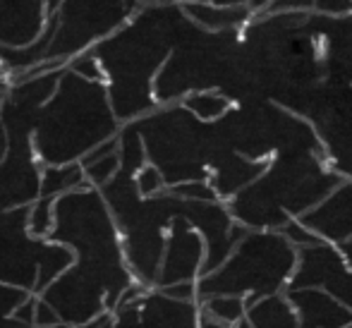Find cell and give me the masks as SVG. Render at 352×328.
I'll list each match as a JSON object with an SVG mask.
<instances>
[{"label": "cell", "mask_w": 352, "mask_h": 328, "mask_svg": "<svg viewBox=\"0 0 352 328\" xmlns=\"http://www.w3.org/2000/svg\"><path fill=\"white\" fill-rule=\"evenodd\" d=\"M182 108H185L195 120L204 122V125H213V122L223 120V118L232 111V101L218 91L201 89V91L187 94V96L182 98Z\"/></svg>", "instance_id": "18"}, {"label": "cell", "mask_w": 352, "mask_h": 328, "mask_svg": "<svg viewBox=\"0 0 352 328\" xmlns=\"http://www.w3.org/2000/svg\"><path fill=\"white\" fill-rule=\"evenodd\" d=\"M10 82H8V72L3 69V65H0V98L5 96V91H8Z\"/></svg>", "instance_id": "36"}, {"label": "cell", "mask_w": 352, "mask_h": 328, "mask_svg": "<svg viewBox=\"0 0 352 328\" xmlns=\"http://www.w3.org/2000/svg\"><path fill=\"white\" fill-rule=\"evenodd\" d=\"M199 311L218 324L232 328L237 321L245 319V300H240V297H206L199 302Z\"/></svg>", "instance_id": "20"}, {"label": "cell", "mask_w": 352, "mask_h": 328, "mask_svg": "<svg viewBox=\"0 0 352 328\" xmlns=\"http://www.w3.org/2000/svg\"><path fill=\"white\" fill-rule=\"evenodd\" d=\"M135 187H137V195L144 197V199L158 197V195H163V192L168 190L161 171H158V168H153L151 163H146V166H144L142 171L135 175Z\"/></svg>", "instance_id": "22"}, {"label": "cell", "mask_w": 352, "mask_h": 328, "mask_svg": "<svg viewBox=\"0 0 352 328\" xmlns=\"http://www.w3.org/2000/svg\"><path fill=\"white\" fill-rule=\"evenodd\" d=\"M140 10V0H63L60 8L46 19L53 27V36L43 65L32 72L63 69L72 58L120 32Z\"/></svg>", "instance_id": "6"}, {"label": "cell", "mask_w": 352, "mask_h": 328, "mask_svg": "<svg viewBox=\"0 0 352 328\" xmlns=\"http://www.w3.org/2000/svg\"><path fill=\"white\" fill-rule=\"evenodd\" d=\"M285 300L297 314V328H348L352 326V311L338 300L314 287L285 290Z\"/></svg>", "instance_id": "13"}, {"label": "cell", "mask_w": 352, "mask_h": 328, "mask_svg": "<svg viewBox=\"0 0 352 328\" xmlns=\"http://www.w3.org/2000/svg\"><path fill=\"white\" fill-rule=\"evenodd\" d=\"M166 192H170L173 197L187 199V201H221L213 192V187L206 180H195V182H180V185L168 187Z\"/></svg>", "instance_id": "23"}, {"label": "cell", "mask_w": 352, "mask_h": 328, "mask_svg": "<svg viewBox=\"0 0 352 328\" xmlns=\"http://www.w3.org/2000/svg\"><path fill=\"white\" fill-rule=\"evenodd\" d=\"M280 235L285 237L287 242H290L295 250H302V247H311V245H319V237L314 235V232H309L305 226H302L300 221H287L285 226L280 228Z\"/></svg>", "instance_id": "26"}, {"label": "cell", "mask_w": 352, "mask_h": 328, "mask_svg": "<svg viewBox=\"0 0 352 328\" xmlns=\"http://www.w3.org/2000/svg\"><path fill=\"white\" fill-rule=\"evenodd\" d=\"M314 287L352 311V271L345 266L340 252L329 242L297 250V263L285 290Z\"/></svg>", "instance_id": "9"}, {"label": "cell", "mask_w": 352, "mask_h": 328, "mask_svg": "<svg viewBox=\"0 0 352 328\" xmlns=\"http://www.w3.org/2000/svg\"><path fill=\"white\" fill-rule=\"evenodd\" d=\"M314 12V0H271L259 12L261 17H276V14H307Z\"/></svg>", "instance_id": "25"}, {"label": "cell", "mask_w": 352, "mask_h": 328, "mask_svg": "<svg viewBox=\"0 0 352 328\" xmlns=\"http://www.w3.org/2000/svg\"><path fill=\"white\" fill-rule=\"evenodd\" d=\"M348 328H352V326H348Z\"/></svg>", "instance_id": "40"}, {"label": "cell", "mask_w": 352, "mask_h": 328, "mask_svg": "<svg viewBox=\"0 0 352 328\" xmlns=\"http://www.w3.org/2000/svg\"><path fill=\"white\" fill-rule=\"evenodd\" d=\"M245 319L252 328H297V314L285 295L245 302Z\"/></svg>", "instance_id": "15"}, {"label": "cell", "mask_w": 352, "mask_h": 328, "mask_svg": "<svg viewBox=\"0 0 352 328\" xmlns=\"http://www.w3.org/2000/svg\"><path fill=\"white\" fill-rule=\"evenodd\" d=\"M177 3H206V5H245L242 0H177Z\"/></svg>", "instance_id": "33"}, {"label": "cell", "mask_w": 352, "mask_h": 328, "mask_svg": "<svg viewBox=\"0 0 352 328\" xmlns=\"http://www.w3.org/2000/svg\"><path fill=\"white\" fill-rule=\"evenodd\" d=\"M48 242L72 252V263L36 295L63 326H84L113 314L120 297L135 285L116 221L94 187H79L53 201Z\"/></svg>", "instance_id": "1"}, {"label": "cell", "mask_w": 352, "mask_h": 328, "mask_svg": "<svg viewBox=\"0 0 352 328\" xmlns=\"http://www.w3.org/2000/svg\"><path fill=\"white\" fill-rule=\"evenodd\" d=\"M232 328H252L250 324H247V319H242V321H237V324L235 326H232Z\"/></svg>", "instance_id": "39"}, {"label": "cell", "mask_w": 352, "mask_h": 328, "mask_svg": "<svg viewBox=\"0 0 352 328\" xmlns=\"http://www.w3.org/2000/svg\"><path fill=\"white\" fill-rule=\"evenodd\" d=\"M185 213L187 199L182 204V211L168 226L163 259L156 278V290H166V287L180 285V283H197L201 276L206 245L204 237L197 232V228L185 218Z\"/></svg>", "instance_id": "10"}, {"label": "cell", "mask_w": 352, "mask_h": 328, "mask_svg": "<svg viewBox=\"0 0 352 328\" xmlns=\"http://www.w3.org/2000/svg\"><path fill=\"white\" fill-rule=\"evenodd\" d=\"M343 175L326 171L314 153L305 149L283 151L252 185L240 190L228 201L230 218L245 230L278 232L287 221L324 201Z\"/></svg>", "instance_id": "4"}, {"label": "cell", "mask_w": 352, "mask_h": 328, "mask_svg": "<svg viewBox=\"0 0 352 328\" xmlns=\"http://www.w3.org/2000/svg\"><path fill=\"white\" fill-rule=\"evenodd\" d=\"M295 221L314 232L321 242H329L333 247L352 240V180H343L324 201H319Z\"/></svg>", "instance_id": "11"}, {"label": "cell", "mask_w": 352, "mask_h": 328, "mask_svg": "<svg viewBox=\"0 0 352 328\" xmlns=\"http://www.w3.org/2000/svg\"><path fill=\"white\" fill-rule=\"evenodd\" d=\"M113 328H197L199 302H180L166 292L132 285L111 314Z\"/></svg>", "instance_id": "8"}, {"label": "cell", "mask_w": 352, "mask_h": 328, "mask_svg": "<svg viewBox=\"0 0 352 328\" xmlns=\"http://www.w3.org/2000/svg\"><path fill=\"white\" fill-rule=\"evenodd\" d=\"M118 158H120V173L135 177L137 173L146 166V149H144V139L135 122H127L118 132Z\"/></svg>", "instance_id": "19"}, {"label": "cell", "mask_w": 352, "mask_h": 328, "mask_svg": "<svg viewBox=\"0 0 352 328\" xmlns=\"http://www.w3.org/2000/svg\"><path fill=\"white\" fill-rule=\"evenodd\" d=\"M297 250L274 230H247L228 259L197 281V302L206 297H240L254 302L278 295L292 278Z\"/></svg>", "instance_id": "5"}, {"label": "cell", "mask_w": 352, "mask_h": 328, "mask_svg": "<svg viewBox=\"0 0 352 328\" xmlns=\"http://www.w3.org/2000/svg\"><path fill=\"white\" fill-rule=\"evenodd\" d=\"M79 166H82L84 180H87L89 187H94V190L106 187L108 182L118 175V171H120V158H118V134L113 139H108V142L98 144L96 149H91V151L79 161Z\"/></svg>", "instance_id": "16"}, {"label": "cell", "mask_w": 352, "mask_h": 328, "mask_svg": "<svg viewBox=\"0 0 352 328\" xmlns=\"http://www.w3.org/2000/svg\"><path fill=\"white\" fill-rule=\"evenodd\" d=\"M27 216L29 206L0 211V283L41 295L72 263V252L29 235Z\"/></svg>", "instance_id": "7"}, {"label": "cell", "mask_w": 352, "mask_h": 328, "mask_svg": "<svg viewBox=\"0 0 352 328\" xmlns=\"http://www.w3.org/2000/svg\"><path fill=\"white\" fill-rule=\"evenodd\" d=\"M161 5L140 10L120 32L91 48L106 74V91L118 122L127 125L146 116L153 101V79L173 51L170 29L158 19Z\"/></svg>", "instance_id": "3"}, {"label": "cell", "mask_w": 352, "mask_h": 328, "mask_svg": "<svg viewBox=\"0 0 352 328\" xmlns=\"http://www.w3.org/2000/svg\"><path fill=\"white\" fill-rule=\"evenodd\" d=\"M63 328H113V321H111V314H103L84 326H63Z\"/></svg>", "instance_id": "29"}, {"label": "cell", "mask_w": 352, "mask_h": 328, "mask_svg": "<svg viewBox=\"0 0 352 328\" xmlns=\"http://www.w3.org/2000/svg\"><path fill=\"white\" fill-rule=\"evenodd\" d=\"M161 292L180 302H197V283H180V285H170Z\"/></svg>", "instance_id": "28"}, {"label": "cell", "mask_w": 352, "mask_h": 328, "mask_svg": "<svg viewBox=\"0 0 352 328\" xmlns=\"http://www.w3.org/2000/svg\"><path fill=\"white\" fill-rule=\"evenodd\" d=\"M242 3L252 10V14H259V12H264V8L271 3V0H242Z\"/></svg>", "instance_id": "32"}, {"label": "cell", "mask_w": 352, "mask_h": 328, "mask_svg": "<svg viewBox=\"0 0 352 328\" xmlns=\"http://www.w3.org/2000/svg\"><path fill=\"white\" fill-rule=\"evenodd\" d=\"M5 149H8V137H5V130L0 127V161L5 156Z\"/></svg>", "instance_id": "38"}, {"label": "cell", "mask_w": 352, "mask_h": 328, "mask_svg": "<svg viewBox=\"0 0 352 328\" xmlns=\"http://www.w3.org/2000/svg\"><path fill=\"white\" fill-rule=\"evenodd\" d=\"M177 0H140L142 8H158V5H175Z\"/></svg>", "instance_id": "35"}, {"label": "cell", "mask_w": 352, "mask_h": 328, "mask_svg": "<svg viewBox=\"0 0 352 328\" xmlns=\"http://www.w3.org/2000/svg\"><path fill=\"white\" fill-rule=\"evenodd\" d=\"M187 22L204 32H235L250 24L252 10L247 5H206V3H177Z\"/></svg>", "instance_id": "14"}, {"label": "cell", "mask_w": 352, "mask_h": 328, "mask_svg": "<svg viewBox=\"0 0 352 328\" xmlns=\"http://www.w3.org/2000/svg\"><path fill=\"white\" fill-rule=\"evenodd\" d=\"M53 201L56 199H41L29 206V216H27V230L32 237H38V240H46L48 232L53 228Z\"/></svg>", "instance_id": "21"}, {"label": "cell", "mask_w": 352, "mask_h": 328, "mask_svg": "<svg viewBox=\"0 0 352 328\" xmlns=\"http://www.w3.org/2000/svg\"><path fill=\"white\" fill-rule=\"evenodd\" d=\"M336 250L340 252V256H343V261H345V266L352 271V240L348 242H340V245H336Z\"/></svg>", "instance_id": "30"}, {"label": "cell", "mask_w": 352, "mask_h": 328, "mask_svg": "<svg viewBox=\"0 0 352 328\" xmlns=\"http://www.w3.org/2000/svg\"><path fill=\"white\" fill-rule=\"evenodd\" d=\"M106 84L63 69L58 89L34 116L32 146L41 166L79 163L91 149L120 132Z\"/></svg>", "instance_id": "2"}, {"label": "cell", "mask_w": 352, "mask_h": 328, "mask_svg": "<svg viewBox=\"0 0 352 328\" xmlns=\"http://www.w3.org/2000/svg\"><path fill=\"white\" fill-rule=\"evenodd\" d=\"M197 328H230V326H226V324H218V321H213V319H209L206 314H201L199 311V326Z\"/></svg>", "instance_id": "34"}, {"label": "cell", "mask_w": 352, "mask_h": 328, "mask_svg": "<svg viewBox=\"0 0 352 328\" xmlns=\"http://www.w3.org/2000/svg\"><path fill=\"white\" fill-rule=\"evenodd\" d=\"M0 328H34L32 324H24V321H17L12 316H3L0 314Z\"/></svg>", "instance_id": "31"}, {"label": "cell", "mask_w": 352, "mask_h": 328, "mask_svg": "<svg viewBox=\"0 0 352 328\" xmlns=\"http://www.w3.org/2000/svg\"><path fill=\"white\" fill-rule=\"evenodd\" d=\"M79 187H87L79 163L41 166V182H38V197L41 199H58L67 195V192L79 190Z\"/></svg>", "instance_id": "17"}, {"label": "cell", "mask_w": 352, "mask_h": 328, "mask_svg": "<svg viewBox=\"0 0 352 328\" xmlns=\"http://www.w3.org/2000/svg\"><path fill=\"white\" fill-rule=\"evenodd\" d=\"M46 24V0H0V48H24Z\"/></svg>", "instance_id": "12"}, {"label": "cell", "mask_w": 352, "mask_h": 328, "mask_svg": "<svg viewBox=\"0 0 352 328\" xmlns=\"http://www.w3.org/2000/svg\"><path fill=\"white\" fill-rule=\"evenodd\" d=\"M314 12L324 17H348L352 14V0H314Z\"/></svg>", "instance_id": "27"}, {"label": "cell", "mask_w": 352, "mask_h": 328, "mask_svg": "<svg viewBox=\"0 0 352 328\" xmlns=\"http://www.w3.org/2000/svg\"><path fill=\"white\" fill-rule=\"evenodd\" d=\"M70 69L72 74H77L79 79H87V82H98V84H106V74H103L101 65H98V61L94 58L91 51L82 53V56L72 58L70 63L65 65Z\"/></svg>", "instance_id": "24"}, {"label": "cell", "mask_w": 352, "mask_h": 328, "mask_svg": "<svg viewBox=\"0 0 352 328\" xmlns=\"http://www.w3.org/2000/svg\"><path fill=\"white\" fill-rule=\"evenodd\" d=\"M60 3H63V0H46V19L51 17L58 8H60Z\"/></svg>", "instance_id": "37"}]
</instances>
